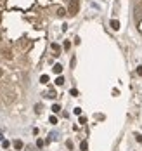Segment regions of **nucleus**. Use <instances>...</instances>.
Listing matches in <instances>:
<instances>
[{
  "label": "nucleus",
  "mask_w": 142,
  "mask_h": 151,
  "mask_svg": "<svg viewBox=\"0 0 142 151\" xmlns=\"http://www.w3.org/2000/svg\"><path fill=\"white\" fill-rule=\"evenodd\" d=\"M80 9V2L78 0H69V5H68V14L69 16H76Z\"/></svg>",
  "instance_id": "obj_1"
},
{
  "label": "nucleus",
  "mask_w": 142,
  "mask_h": 151,
  "mask_svg": "<svg viewBox=\"0 0 142 151\" xmlns=\"http://www.w3.org/2000/svg\"><path fill=\"white\" fill-rule=\"evenodd\" d=\"M2 56H4V59H12V58H14V56H12V50H11V49H7V47H4V49H2Z\"/></svg>",
  "instance_id": "obj_2"
},
{
  "label": "nucleus",
  "mask_w": 142,
  "mask_h": 151,
  "mask_svg": "<svg viewBox=\"0 0 142 151\" xmlns=\"http://www.w3.org/2000/svg\"><path fill=\"white\" fill-rule=\"evenodd\" d=\"M141 19H142V9H141V5H137L135 7V21L141 23Z\"/></svg>",
  "instance_id": "obj_3"
},
{
  "label": "nucleus",
  "mask_w": 142,
  "mask_h": 151,
  "mask_svg": "<svg viewBox=\"0 0 142 151\" xmlns=\"http://www.w3.org/2000/svg\"><path fill=\"white\" fill-rule=\"evenodd\" d=\"M109 24H111V28H113L114 31H118V30H120V21H116V19H113V21H111Z\"/></svg>",
  "instance_id": "obj_4"
},
{
  "label": "nucleus",
  "mask_w": 142,
  "mask_h": 151,
  "mask_svg": "<svg viewBox=\"0 0 142 151\" xmlns=\"http://www.w3.org/2000/svg\"><path fill=\"white\" fill-rule=\"evenodd\" d=\"M12 146H14V148H16L17 151H19V150H23V142H21V141H19V139H16V141H14V142H12Z\"/></svg>",
  "instance_id": "obj_5"
},
{
  "label": "nucleus",
  "mask_w": 142,
  "mask_h": 151,
  "mask_svg": "<svg viewBox=\"0 0 142 151\" xmlns=\"http://www.w3.org/2000/svg\"><path fill=\"white\" fill-rule=\"evenodd\" d=\"M45 97H49V99H54V97H57V94H56V91H54V89H50Z\"/></svg>",
  "instance_id": "obj_6"
},
{
  "label": "nucleus",
  "mask_w": 142,
  "mask_h": 151,
  "mask_svg": "<svg viewBox=\"0 0 142 151\" xmlns=\"http://www.w3.org/2000/svg\"><path fill=\"white\" fill-rule=\"evenodd\" d=\"M61 71H63V64H56V66H54V73H57V75H59Z\"/></svg>",
  "instance_id": "obj_7"
},
{
  "label": "nucleus",
  "mask_w": 142,
  "mask_h": 151,
  "mask_svg": "<svg viewBox=\"0 0 142 151\" xmlns=\"http://www.w3.org/2000/svg\"><path fill=\"white\" fill-rule=\"evenodd\" d=\"M80 150H81V151H87V150H88V144H87V141H83V142L80 144Z\"/></svg>",
  "instance_id": "obj_8"
},
{
  "label": "nucleus",
  "mask_w": 142,
  "mask_h": 151,
  "mask_svg": "<svg viewBox=\"0 0 142 151\" xmlns=\"http://www.w3.org/2000/svg\"><path fill=\"white\" fill-rule=\"evenodd\" d=\"M64 83V76H57L56 78V85H63Z\"/></svg>",
  "instance_id": "obj_9"
},
{
  "label": "nucleus",
  "mask_w": 142,
  "mask_h": 151,
  "mask_svg": "<svg viewBox=\"0 0 142 151\" xmlns=\"http://www.w3.org/2000/svg\"><path fill=\"white\" fill-rule=\"evenodd\" d=\"M40 82H42V83H49V76L47 75H42V76H40Z\"/></svg>",
  "instance_id": "obj_10"
},
{
  "label": "nucleus",
  "mask_w": 142,
  "mask_h": 151,
  "mask_svg": "<svg viewBox=\"0 0 142 151\" xmlns=\"http://www.w3.org/2000/svg\"><path fill=\"white\" fill-rule=\"evenodd\" d=\"M66 12H68V11H66V9H63V7H59V9H57V16H64Z\"/></svg>",
  "instance_id": "obj_11"
},
{
  "label": "nucleus",
  "mask_w": 142,
  "mask_h": 151,
  "mask_svg": "<svg viewBox=\"0 0 142 151\" xmlns=\"http://www.w3.org/2000/svg\"><path fill=\"white\" fill-rule=\"evenodd\" d=\"M52 111H54V113H59V111H61V106H59V104H54V106H52Z\"/></svg>",
  "instance_id": "obj_12"
},
{
  "label": "nucleus",
  "mask_w": 142,
  "mask_h": 151,
  "mask_svg": "<svg viewBox=\"0 0 142 151\" xmlns=\"http://www.w3.org/2000/svg\"><path fill=\"white\" fill-rule=\"evenodd\" d=\"M50 47H52V50H54V52H59V50H61V47L57 45V44H52Z\"/></svg>",
  "instance_id": "obj_13"
},
{
  "label": "nucleus",
  "mask_w": 142,
  "mask_h": 151,
  "mask_svg": "<svg viewBox=\"0 0 142 151\" xmlns=\"http://www.w3.org/2000/svg\"><path fill=\"white\" fill-rule=\"evenodd\" d=\"M75 115L76 116H81V108H75Z\"/></svg>",
  "instance_id": "obj_14"
},
{
  "label": "nucleus",
  "mask_w": 142,
  "mask_h": 151,
  "mask_svg": "<svg viewBox=\"0 0 142 151\" xmlns=\"http://www.w3.org/2000/svg\"><path fill=\"white\" fill-rule=\"evenodd\" d=\"M49 122H50L52 125H56V123H57V118H56V116H50V118H49Z\"/></svg>",
  "instance_id": "obj_15"
},
{
  "label": "nucleus",
  "mask_w": 142,
  "mask_h": 151,
  "mask_svg": "<svg viewBox=\"0 0 142 151\" xmlns=\"http://www.w3.org/2000/svg\"><path fill=\"white\" fill-rule=\"evenodd\" d=\"M35 111H36V113H42V104H36V106H35Z\"/></svg>",
  "instance_id": "obj_16"
},
{
  "label": "nucleus",
  "mask_w": 142,
  "mask_h": 151,
  "mask_svg": "<svg viewBox=\"0 0 142 151\" xmlns=\"http://www.w3.org/2000/svg\"><path fill=\"white\" fill-rule=\"evenodd\" d=\"M36 146H38V148H44V141H42V139H38V141H36Z\"/></svg>",
  "instance_id": "obj_17"
},
{
  "label": "nucleus",
  "mask_w": 142,
  "mask_h": 151,
  "mask_svg": "<svg viewBox=\"0 0 142 151\" xmlns=\"http://www.w3.org/2000/svg\"><path fill=\"white\" fill-rule=\"evenodd\" d=\"M69 94H71V96H78V91H76V89H71Z\"/></svg>",
  "instance_id": "obj_18"
},
{
  "label": "nucleus",
  "mask_w": 142,
  "mask_h": 151,
  "mask_svg": "<svg viewBox=\"0 0 142 151\" xmlns=\"http://www.w3.org/2000/svg\"><path fill=\"white\" fill-rule=\"evenodd\" d=\"M135 139H137V142H142V136L141 134H135Z\"/></svg>",
  "instance_id": "obj_19"
},
{
  "label": "nucleus",
  "mask_w": 142,
  "mask_h": 151,
  "mask_svg": "<svg viewBox=\"0 0 142 151\" xmlns=\"http://www.w3.org/2000/svg\"><path fill=\"white\" fill-rule=\"evenodd\" d=\"M2 146L4 148H9V141H2Z\"/></svg>",
  "instance_id": "obj_20"
},
{
  "label": "nucleus",
  "mask_w": 142,
  "mask_h": 151,
  "mask_svg": "<svg viewBox=\"0 0 142 151\" xmlns=\"http://www.w3.org/2000/svg\"><path fill=\"white\" fill-rule=\"evenodd\" d=\"M137 75L142 76V66H139V68H137Z\"/></svg>",
  "instance_id": "obj_21"
},
{
  "label": "nucleus",
  "mask_w": 142,
  "mask_h": 151,
  "mask_svg": "<svg viewBox=\"0 0 142 151\" xmlns=\"http://www.w3.org/2000/svg\"><path fill=\"white\" fill-rule=\"evenodd\" d=\"M69 47H71V44H69V42H64V49H66V50H68Z\"/></svg>",
  "instance_id": "obj_22"
},
{
  "label": "nucleus",
  "mask_w": 142,
  "mask_h": 151,
  "mask_svg": "<svg viewBox=\"0 0 142 151\" xmlns=\"http://www.w3.org/2000/svg\"><path fill=\"white\" fill-rule=\"evenodd\" d=\"M80 123H87V118L85 116H80Z\"/></svg>",
  "instance_id": "obj_23"
},
{
  "label": "nucleus",
  "mask_w": 142,
  "mask_h": 151,
  "mask_svg": "<svg viewBox=\"0 0 142 151\" xmlns=\"http://www.w3.org/2000/svg\"><path fill=\"white\" fill-rule=\"evenodd\" d=\"M2 76H4V70H2V68H0V78H2Z\"/></svg>",
  "instance_id": "obj_24"
},
{
  "label": "nucleus",
  "mask_w": 142,
  "mask_h": 151,
  "mask_svg": "<svg viewBox=\"0 0 142 151\" xmlns=\"http://www.w3.org/2000/svg\"><path fill=\"white\" fill-rule=\"evenodd\" d=\"M2 2H4V0H0V4H2Z\"/></svg>",
  "instance_id": "obj_25"
},
{
  "label": "nucleus",
  "mask_w": 142,
  "mask_h": 151,
  "mask_svg": "<svg viewBox=\"0 0 142 151\" xmlns=\"http://www.w3.org/2000/svg\"><path fill=\"white\" fill-rule=\"evenodd\" d=\"M0 38H2V37H0Z\"/></svg>",
  "instance_id": "obj_26"
}]
</instances>
